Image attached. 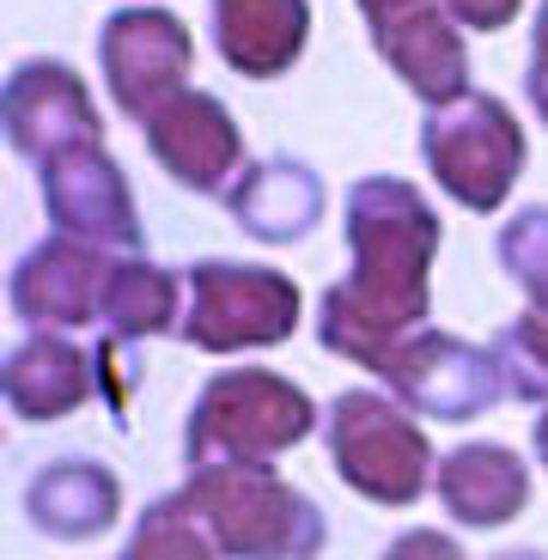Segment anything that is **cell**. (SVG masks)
Masks as SVG:
<instances>
[{"mask_svg":"<svg viewBox=\"0 0 548 560\" xmlns=\"http://www.w3.org/2000/svg\"><path fill=\"white\" fill-rule=\"evenodd\" d=\"M348 280H336L317 311V336L329 353L384 372L396 341L427 329L433 311L439 213L403 177H360L348 189Z\"/></svg>","mask_w":548,"mask_h":560,"instance_id":"1","label":"cell"},{"mask_svg":"<svg viewBox=\"0 0 548 560\" xmlns=\"http://www.w3.org/2000/svg\"><path fill=\"white\" fill-rule=\"evenodd\" d=\"M183 500L220 542L225 560H317L324 555V512L275 463H208L189 469Z\"/></svg>","mask_w":548,"mask_h":560,"instance_id":"2","label":"cell"},{"mask_svg":"<svg viewBox=\"0 0 548 560\" xmlns=\"http://www.w3.org/2000/svg\"><path fill=\"white\" fill-rule=\"evenodd\" d=\"M317 433V402L293 378L268 365H225L201 384L189 427H183V457L189 469L208 463H275Z\"/></svg>","mask_w":548,"mask_h":560,"instance_id":"3","label":"cell"},{"mask_svg":"<svg viewBox=\"0 0 548 560\" xmlns=\"http://www.w3.org/2000/svg\"><path fill=\"white\" fill-rule=\"evenodd\" d=\"M324 439L341 488L372 505H415L439 476L427 427L390 390H341L324 415Z\"/></svg>","mask_w":548,"mask_h":560,"instance_id":"4","label":"cell"},{"mask_svg":"<svg viewBox=\"0 0 548 560\" xmlns=\"http://www.w3.org/2000/svg\"><path fill=\"white\" fill-rule=\"evenodd\" d=\"M189 299H183L177 336L201 353H256L281 348L299 329V287L281 268L263 262H196L183 275Z\"/></svg>","mask_w":548,"mask_h":560,"instance_id":"5","label":"cell"},{"mask_svg":"<svg viewBox=\"0 0 548 560\" xmlns=\"http://www.w3.org/2000/svg\"><path fill=\"white\" fill-rule=\"evenodd\" d=\"M427 171L445 183V196L469 213H493L512 196L524 171V128L488 92H464L451 104H433L421 128Z\"/></svg>","mask_w":548,"mask_h":560,"instance_id":"6","label":"cell"},{"mask_svg":"<svg viewBox=\"0 0 548 560\" xmlns=\"http://www.w3.org/2000/svg\"><path fill=\"white\" fill-rule=\"evenodd\" d=\"M378 378L390 384L396 402H408L427 420H451V427L488 415V408L506 396L500 353L481 348V341L445 336V329H433V323L396 341V353L384 360Z\"/></svg>","mask_w":548,"mask_h":560,"instance_id":"7","label":"cell"},{"mask_svg":"<svg viewBox=\"0 0 548 560\" xmlns=\"http://www.w3.org/2000/svg\"><path fill=\"white\" fill-rule=\"evenodd\" d=\"M189 61H196V37L165 7H123L98 37V68L116 110L141 116V122L165 98L189 92Z\"/></svg>","mask_w":548,"mask_h":560,"instance_id":"8","label":"cell"},{"mask_svg":"<svg viewBox=\"0 0 548 560\" xmlns=\"http://www.w3.org/2000/svg\"><path fill=\"white\" fill-rule=\"evenodd\" d=\"M365 25L390 73L433 110L469 92V56L464 25L445 13V0H360Z\"/></svg>","mask_w":548,"mask_h":560,"instance_id":"9","label":"cell"},{"mask_svg":"<svg viewBox=\"0 0 548 560\" xmlns=\"http://www.w3.org/2000/svg\"><path fill=\"white\" fill-rule=\"evenodd\" d=\"M43 201H49V220H56L61 238L98 244V250H128V256L141 250V220H135L128 177L98 140L56 153L43 165Z\"/></svg>","mask_w":548,"mask_h":560,"instance_id":"10","label":"cell"},{"mask_svg":"<svg viewBox=\"0 0 548 560\" xmlns=\"http://www.w3.org/2000/svg\"><path fill=\"white\" fill-rule=\"evenodd\" d=\"M147 153L196 196H232V183L244 177V140H238V122L220 98L208 92H177L165 98L153 116H147Z\"/></svg>","mask_w":548,"mask_h":560,"instance_id":"11","label":"cell"},{"mask_svg":"<svg viewBox=\"0 0 548 560\" xmlns=\"http://www.w3.org/2000/svg\"><path fill=\"white\" fill-rule=\"evenodd\" d=\"M116 268V250H98V244L80 238H43L37 250L19 256L13 268V311L31 323V329H85L98 323L104 305V280Z\"/></svg>","mask_w":548,"mask_h":560,"instance_id":"12","label":"cell"},{"mask_svg":"<svg viewBox=\"0 0 548 560\" xmlns=\"http://www.w3.org/2000/svg\"><path fill=\"white\" fill-rule=\"evenodd\" d=\"M7 135L25 159L49 165L56 153L98 140V104L68 61H19L7 80Z\"/></svg>","mask_w":548,"mask_h":560,"instance_id":"13","label":"cell"},{"mask_svg":"<svg viewBox=\"0 0 548 560\" xmlns=\"http://www.w3.org/2000/svg\"><path fill=\"white\" fill-rule=\"evenodd\" d=\"M433 493L445 505V518H457L464 530H500L530 505V469L512 445L469 439V445L439 457Z\"/></svg>","mask_w":548,"mask_h":560,"instance_id":"14","label":"cell"},{"mask_svg":"<svg viewBox=\"0 0 548 560\" xmlns=\"http://www.w3.org/2000/svg\"><path fill=\"white\" fill-rule=\"evenodd\" d=\"M25 518L56 542H92L123 518V481L92 457H56L25 481Z\"/></svg>","mask_w":548,"mask_h":560,"instance_id":"15","label":"cell"},{"mask_svg":"<svg viewBox=\"0 0 548 560\" xmlns=\"http://www.w3.org/2000/svg\"><path fill=\"white\" fill-rule=\"evenodd\" d=\"M98 390V360L80 353L61 329H31L13 353H7V402L19 420H68L85 408V396Z\"/></svg>","mask_w":548,"mask_h":560,"instance_id":"16","label":"cell"},{"mask_svg":"<svg viewBox=\"0 0 548 560\" xmlns=\"http://www.w3.org/2000/svg\"><path fill=\"white\" fill-rule=\"evenodd\" d=\"M232 220L263 244H293L305 238L317 213H324V183L305 159H256L244 165V177L232 183V196H225Z\"/></svg>","mask_w":548,"mask_h":560,"instance_id":"17","label":"cell"},{"mask_svg":"<svg viewBox=\"0 0 548 560\" xmlns=\"http://www.w3.org/2000/svg\"><path fill=\"white\" fill-rule=\"evenodd\" d=\"M311 7L305 0H213V43L250 80H275L305 56Z\"/></svg>","mask_w":548,"mask_h":560,"instance_id":"18","label":"cell"},{"mask_svg":"<svg viewBox=\"0 0 548 560\" xmlns=\"http://www.w3.org/2000/svg\"><path fill=\"white\" fill-rule=\"evenodd\" d=\"M183 299H189V287L171 268L147 262V256H116L110 280H104L98 323L110 341H153L183 323Z\"/></svg>","mask_w":548,"mask_h":560,"instance_id":"19","label":"cell"},{"mask_svg":"<svg viewBox=\"0 0 548 560\" xmlns=\"http://www.w3.org/2000/svg\"><path fill=\"white\" fill-rule=\"evenodd\" d=\"M116 560H225V555L208 536V524L196 518V505L183 493H165L141 512V524H135V536L123 542Z\"/></svg>","mask_w":548,"mask_h":560,"instance_id":"20","label":"cell"},{"mask_svg":"<svg viewBox=\"0 0 548 560\" xmlns=\"http://www.w3.org/2000/svg\"><path fill=\"white\" fill-rule=\"evenodd\" d=\"M500 353V372H506V396L518 402H548V311H524L500 329L493 341Z\"/></svg>","mask_w":548,"mask_h":560,"instance_id":"21","label":"cell"},{"mask_svg":"<svg viewBox=\"0 0 548 560\" xmlns=\"http://www.w3.org/2000/svg\"><path fill=\"white\" fill-rule=\"evenodd\" d=\"M500 262L536 311H548V208H524L500 232Z\"/></svg>","mask_w":548,"mask_h":560,"instance_id":"22","label":"cell"},{"mask_svg":"<svg viewBox=\"0 0 548 560\" xmlns=\"http://www.w3.org/2000/svg\"><path fill=\"white\" fill-rule=\"evenodd\" d=\"M378 560H469V555H464V542H457V536L427 530V524H421V530H403V536H396V542L384 548Z\"/></svg>","mask_w":548,"mask_h":560,"instance_id":"23","label":"cell"},{"mask_svg":"<svg viewBox=\"0 0 548 560\" xmlns=\"http://www.w3.org/2000/svg\"><path fill=\"white\" fill-rule=\"evenodd\" d=\"M518 7H524V0H445V13L457 19V25H469V31L512 25V19H518Z\"/></svg>","mask_w":548,"mask_h":560,"instance_id":"24","label":"cell"},{"mask_svg":"<svg viewBox=\"0 0 548 560\" xmlns=\"http://www.w3.org/2000/svg\"><path fill=\"white\" fill-rule=\"evenodd\" d=\"M524 92H530L536 116L548 122V0L536 7V37H530V73H524Z\"/></svg>","mask_w":548,"mask_h":560,"instance_id":"25","label":"cell"},{"mask_svg":"<svg viewBox=\"0 0 548 560\" xmlns=\"http://www.w3.org/2000/svg\"><path fill=\"white\" fill-rule=\"evenodd\" d=\"M530 439H536V463H543V476H548V402H543V415H536Z\"/></svg>","mask_w":548,"mask_h":560,"instance_id":"26","label":"cell"},{"mask_svg":"<svg viewBox=\"0 0 548 560\" xmlns=\"http://www.w3.org/2000/svg\"><path fill=\"white\" fill-rule=\"evenodd\" d=\"M493 560H548L543 548H512V555H493Z\"/></svg>","mask_w":548,"mask_h":560,"instance_id":"27","label":"cell"}]
</instances>
